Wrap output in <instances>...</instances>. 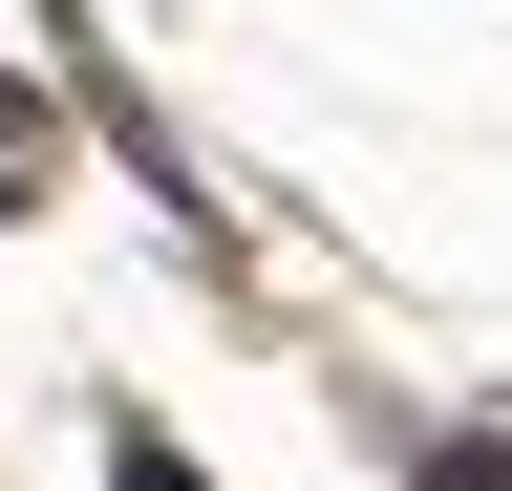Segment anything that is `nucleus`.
I'll use <instances>...</instances> for the list:
<instances>
[{
  "mask_svg": "<svg viewBox=\"0 0 512 491\" xmlns=\"http://www.w3.org/2000/svg\"><path fill=\"white\" fill-rule=\"evenodd\" d=\"M107 491H214V470H192V449H150V427H128V449H107Z\"/></svg>",
  "mask_w": 512,
  "mask_h": 491,
  "instance_id": "1",
  "label": "nucleus"
},
{
  "mask_svg": "<svg viewBox=\"0 0 512 491\" xmlns=\"http://www.w3.org/2000/svg\"><path fill=\"white\" fill-rule=\"evenodd\" d=\"M427 491H512V449H427Z\"/></svg>",
  "mask_w": 512,
  "mask_h": 491,
  "instance_id": "2",
  "label": "nucleus"
}]
</instances>
